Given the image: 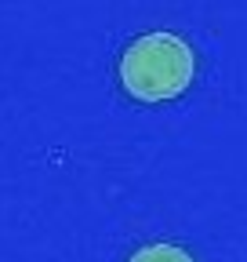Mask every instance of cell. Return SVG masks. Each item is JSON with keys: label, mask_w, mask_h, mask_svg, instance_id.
I'll return each instance as SVG.
<instances>
[{"label": "cell", "mask_w": 247, "mask_h": 262, "mask_svg": "<svg viewBox=\"0 0 247 262\" xmlns=\"http://www.w3.org/2000/svg\"><path fill=\"white\" fill-rule=\"evenodd\" d=\"M193 73H196L193 48L167 29L135 37L120 55V84L138 102H167L189 88Z\"/></svg>", "instance_id": "cell-1"}, {"label": "cell", "mask_w": 247, "mask_h": 262, "mask_svg": "<svg viewBox=\"0 0 247 262\" xmlns=\"http://www.w3.org/2000/svg\"><path fill=\"white\" fill-rule=\"evenodd\" d=\"M128 262H193V255L182 251V248H175V244H145Z\"/></svg>", "instance_id": "cell-2"}]
</instances>
